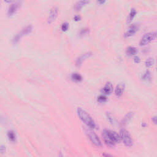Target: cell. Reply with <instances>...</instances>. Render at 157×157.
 <instances>
[{
    "label": "cell",
    "instance_id": "obj_1",
    "mask_svg": "<svg viewBox=\"0 0 157 157\" xmlns=\"http://www.w3.org/2000/svg\"><path fill=\"white\" fill-rule=\"evenodd\" d=\"M102 137L106 144L109 147H113L121 140L120 134H118L116 131L108 129H104L102 131Z\"/></svg>",
    "mask_w": 157,
    "mask_h": 157
},
{
    "label": "cell",
    "instance_id": "obj_2",
    "mask_svg": "<svg viewBox=\"0 0 157 157\" xmlns=\"http://www.w3.org/2000/svg\"><path fill=\"white\" fill-rule=\"evenodd\" d=\"M77 112L79 118L86 126L89 127V128L94 129L96 127L95 121L87 112L82 109V108L79 107L77 110Z\"/></svg>",
    "mask_w": 157,
    "mask_h": 157
},
{
    "label": "cell",
    "instance_id": "obj_3",
    "mask_svg": "<svg viewBox=\"0 0 157 157\" xmlns=\"http://www.w3.org/2000/svg\"><path fill=\"white\" fill-rule=\"evenodd\" d=\"M120 136L123 144L127 147H131L133 145V140L129 133L125 129H122L120 131Z\"/></svg>",
    "mask_w": 157,
    "mask_h": 157
},
{
    "label": "cell",
    "instance_id": "obj_4",
    "mask_svg": "<svg viewBox=\"0 0 157 157\" xmlns=\"http://www.w3.org/2000/svg\"><path fill=\"white\" fill-rule=\"evenodd\" d=\"M85 133L87 135L91 143L97 147H101L102 146V144L99 137L97 136V134L93 131L90 129H85Z\"/></svg>",
    "mask_w": 157,
    "mask_h": 157
},
{
    "label": "cell",
    "instance_id": "obj_5",
    "mask_svg": "<svg viewBox=\"0 0 157 157\" xmlns=\"http://www.w3.org/2000/svg\"><path fill=\"white\" fill-rule=\"evenodd\" d=\"M157 37V32H150L145 34L140 39L139 44L140 46H144L149 44L151 41H154Z\"/></svg>",
    "mask_w": 157,
    "mask_h": 157
},
{
    "label": "cell",
    "instance_id": "obj_6",
    "mask_svg": "<svg viewBox=\"0 0 157 157\" xmlns=\"http://www.w3.org/2000/svg\"><path fill=\"white\" fill-rule=\"evenodd\" d=\"M32 30H33L32 26L29 25V26H26L24 29H23L22 30H21L20 32V33H19L18 34H17L14 36V39H13V43H14V44H17V43L20 40V39L24 36L30 34L31 32L32 31Z\"/></svg>",
    "mask_w": 157,
    "mask_h": 157
},
{
    "label": "cell",
    "instance_id": "obj_7",
    "mask_svg": "<svg viewBox=\"0 0 157 157\" xmlns=\"http://www.w3.org/2000/svg\"><path fill=\"white\" fill-rule=\"evenodd\" d=\"M139 25L138 24H133L131 26H129V28L128 29L127 32L124 33V37H129L133 36L136 32L139 30Z\"/></svg>",
    "mask_w": 157,
    "mask_h": 157
},
{
    "label": "cell",
    "instance_id": "obj_8",
    "mask_svg": "<svg viewBox=\"0 0 157 157\" xmlns=\"http://www.w3.org/2000/svg\"><path fill=\"white\" fill-rule=\"evenodd\" d=\"M58 17V9L56 8H53L51 10L49 14V16L47 19V23L52 24L54 21L56 20Z\"/></svg>",
    "mask_w": 157,
    "mask_h": 157
},
{
    "label": "cell",
    "instance_id": "obj_9",
    "mask_svg": "<svg viewBox=\"0 0 157 157\" xmlns=\"http://www.w3.org/2000/svg\"><path fill=\"white\" fill-rule=\"evenodd\" d=\"M91 55H92V53L91 52H87L86 53H84V55H82V56H80V57H79L77 59L76 62H75V64H76V66H78V67L81 66V64H82L83 62H84L86 58L90 57Z\"/></svg>",
    "mask_w": 157,
    "mask_h": 157
},
{
    "label": "cell",
    "instance_id": "obj_10",
    "mask_svg": "<svg viewBox=\"0 0 157 157\" xmlns=\"http://www.w3.org/2000/svg\"><path fill=\"white\" fill-rule=\"evenodd\" d=\"M113 91V86L111 82H107L104 85V86L101 90L102 93L104 95H110Z\"/></svg>",
    "mask_w": 157,
    "mask_h": 157
},
{
    "label": "cell",
    "instance_id": "obj_11",
    "mask_svg": "<svg viewBox=\"0 0 157 157\" xmlns=\"http://www.w3.org/2000/svg\"><path fill=\"white\" fill-rule=\"evenodd\" d=\"M89 3V0H80L76 4H75V9L77 11H79L82 9L84 6H85L86 4Z\"/></svg>",
    "mask_w": 157,
    "mask_h": 157
},
{
    "label": "cell",
    "instance_id": "obj_12",
    "mask_svg": "<svg viewBox=\"0 0 157 157\" xmlns=\"http://www.w3.org/2000/svg\"><path fill=\"white\" fill-rule=\"evenodd\" d=\"M124 90V85L123 84H118L115 89V94L117 96H121Z\"/></svg>",
    "mask_w": 157,
    "mask_h": 157
},
{
    "label": "cell",
    "instance_id": "obj_13",
    "mask_svg": "<svg viewBox=\"0 0 157 157\" xmlns=\"http://www.w3.org/2000/svg\"><path fill=\"white\" fill-rule=\"evenodd\" d=\"M18 8H19L18 3H14L10 5L8 9V15L12 16V15H14L17 10Z\"/></svg>",
    "mask_w": 157,
    "mask_h": 157
},
{
    "label": "cell",
    "instance_id": "obj_14",
    "mask_svg": "<svg viewBox=\"0 0 157 157\" xmlns=\"http://www.w3.org/2000/svg\"><path fill=\"white\" fill-rule=\"evenodd\" d=\"M138 52V50L136 49V48H135L134 47H129L127 48V49L126 50V53L127 54V55L128 56H133L135 54H136Z\"/></svg>",
    "mask_w": 157,
    "mask_h": 157
},
{
    "label": "cell",
    "instance_id": "obj_15",
    "mask_svg": "<svg viewBox=\"0 0 157 157\" xmlns=\"http://www.w3.org/2000/svg\"><path fill=\"white\" fill-rule=\"evenodd\" d=\"M136 15V10L135 9H131L130 12H129V16L128 17V22L130 23L131 21H132V20L134 19V18L135 17V16Z\"/></svg>",
    "mask_w": 157,
    "mask_h": 157
},
{
    "label": "cell",
    "instance_id": "obj_16",
    "mask_svg": "<svg viewBox=\"0 0 157 157\" xmlns=\"http://www.w3.org/2000/svg\"><path fill=\"white\" fill-rule=\"evenodd\" d=\"M71 79L75 82H80L82 80V77L81 75L76 73H74L71 75Z\"/></svg>",
    "mask_w": 157,
    "mask_h": 157
},
{
    "label": "cell",
    "instance_id": "obj_17",
    "mask_svg": "<svg viewBox=\"0 0 157 157\" xmlns=\"http://www.w3.org/2000/svg\"><path fill=\"white\" fill-rule=\"evenodd\" d=\"M8 136L9 140L11 142H15L16 140V135L13 131H9L8 133Z\"/></svg>",
    "mask_w": 157,
    "mask_h": 157
},
{
    "label": "cell",
    "instance_id": "obj_18",
    "mask_svg": "<svg viewBox=\"0 0 157 157\" xmlns=\"http://www.w3.org/2000/svg\"><path fill=\"white\" fill-rule=\"evenodd\" d=\"M133 117V114H132V112H129L128 113V114L124 117L123 120H122V124H127L128 122H129V121L131 120V118Z\"/></svg>",
    "mask_w": 157,
    "mask_h": 157
},
{
    "label": "cell",
    "instance_id": "obj_19",
    "mask_svg": "<svg viewBox=\"0 0 157 157\" xmlns=\"http://www.w3.org/2000/svg\"><path fill=\"white\" fill-rule=\"evenodd\" d=\"M151 75L149 71H145V73L143 75V76L142 77V79L145 81H149L151 80Z\"/></svg>",
    "mask_w": 157,
    "mask_h": 157
},
{
    "label": "cell",
    "instance_id": "obj_20",
    "mask_svg": "<svg viewBox=\"0 0 157 157\" xmlns=\"http://www.w3.org/2000/svg\"><path fill=\"white\" fill-rule=\"evenodd\" d=\"M154 63V59L153 58H149L147 60L145 61V66L147 68H150L151 66H152V65Z\"/></svg>",
    "mask_w": 157,
    "mask_h": 157
},
{
    "label": "cell",
    "instance_id": "obj_21",
    "mask_svg": "<svg viewBox=\"0 0 157 157\" xmlns=\"http://www.w3.org/2000/svg\"><path fill=\"white\" fill-rule=\"evenodd\" d=\"M107 101V98L104 95H100L98 98V101L101 103H103Z\"/></svg>",
    "mask_w": 157,
    "mask_h": 157
},
{
    "label": "cell",
    "instance_id": "obj_22",
    "mask_svg": "<svg viewBox=\"0 0 157 157\" xmlns=\"http://www.w3.org/2000/svg\"><path fill=\"white\" fill-rule=\"evenodd\" d=\"M69 25L67 23H64L62 26V30L63 31H66L68 30Z\"/></svg>",
    "mask_w": 157,
    "mask_h": 157
},
{
    "label": "cell",
    "instance_id": "obj_23",
    "mask_svg": "<svg viewBox=\"0 0 157 157\" xmlns=\"http://www.w3.org/2000/svg\"><path fill=\"white\" fill-rule=\"evenodd\" d=\"M89 33V29H82L80 31V35L81 36H84L85 35H87Z\"/></svg>",
    "mask_w": 157,
    "mask_h": 157
},
{
    "label": "cell",
    "instance_id": "obj_24",
    "mask_svg": "<svg viewBox=\"0 0 157 157\" xmlns=\"http://www.w3.org/2000/svg\"><path fill=\"white\" fill-rule=\"evenodd\" d=\"M107 118H108V120H109V121L111 123H113V118H112V116L111 114H109V113H107Z\"/></svg>",
    "mask_w": 157,
    "mask_h": 157
},
{
    "label": "cell",
    "instance_id": "obj_25",
    "mask_svg": "<svg viewBox=\"0 0 157 157\" xmlns=\"http://www.w3.org/2000/svg\"><path fill=\"white\" fill-rule=\"evenodd\" d=\"M134 61L136 63H139L140 62V59L139 57H135L134 58Z\"/></svg>",
    "mask_w": 157,
    "mask_h": 157
},
{
    "label": "cell",
    "instance_id": "obj_26",
    "mask_svg": "<svg viewBox=\"0 0 157 157\" xmlns=\"http://www.w3.org/2000/svg\"><path fill=\"white\" fill-rule=\"evenodd\" d=\"M0 150H1V152L2 154H4L5 152V151H6V147L2 145L1 146V149H0Z\"/></svg>",
    "mask_w": 157,
    "mask_h": 157
},
{
    "label": "cell",
    "instance_id": "obj_27",
    "mask_svg": "<svg viewBox=\"0 0 157 157\" xmlns=\"http://www.w3.org/2000/svg\"><path fill=\"white\" fill-rule=\"evenodd\" d=\"M152 121H153V122H154V124H157V116H154L152 118Z\"/></svg>",
    "mask_w": 157,
    "mask_h": 157
},
{
    "label": "cell",
    "instance_id": "obj_28",
    "mask_svg": "<svg viewBox=\"0 0 157 157\" xmlns=\"http://www.w3.org/2000/svg\"><path fill=\"white\" fill-rule=\"evenodd\" d=\"M106 0H98V3L100 4H103L105 3Z\"/></svg>",
    "mask_w": 157,
    "mask_h": 157
},
{
    "label": "cell",
    "instance_id": "obj_29",
    "mask_svg": "<svg viewBox=\"0 0 157 157\" xmlns=\"http://www.w3.org/2000/svg\"><path fill=\"white\" fill-rule=\"evenodd\" d=\"M4 1L7 3H12L14 0H4Z\"/></svg>",
    "mask_w": 157,
    "mask_h": 157
},
{
    "label": "cell",
    "instance_id": "obj_30",
    "mask_svg": "<svg viewBox=\"0 0 157 157\" xmlns=\"http://www.w3.org/2000/svg\"><path fill=\"white\" fill-rule=\"evenodd\" d=\"M80 18L79 17H78V16H77V17H74V20H75V21L80 20Z\"/></svg>",
    "mask_w": 157,
    "mask_h": 157
},
{
    "label": "cell",
    "instance_id": "obj_31",
    "mask_svg": "<svg viewBox=\"0 0 157 157\" xmlns=\"http://www.w3.org/2000/svg\"></svg>",
    "mask_w": 157,
    "mask_h": 157
}]
</instances>
